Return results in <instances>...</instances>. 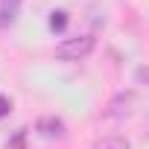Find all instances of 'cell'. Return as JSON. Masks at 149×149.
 Listing matches in <instances>:
<instances>
[{"mask_svg":"<svg viewBox=\"0 0 149 149\" xmlns=\"http://www.w3.org/2000/svg\"><path fill=\"white\" fill-rule=\"evenodd\" d=\"M134 105H137V94H134V91L117 94V97L108 102L105 117H126V114H132V108H134Z\"/></svg>","mask_w":149,"mask_h":149,"instance_id":"2","label":"cell"},{"mask_svg":"<svg viewBox=\"0 0 149 149\" xmlns=\"http://www.w3.org/2000/svg\"><path fill=\"white\" fill-rule=\"evenodd\" d=\"M21 9V0H0V26H12Z\"/></svg>","mask_w":149,"mask_h":149,"instance_id":"4","label":"cell"},{"mask_svg":"<svg viewBox=\"0 0 149 149\" xmlns=\"http://www.w3.org/2000/svg\"><path fill=\"white\" fill-rule=\"evenodd\" d=\"M12 111V102H9V97H3V94H0V117H6Z\"/></svg>","mask_w":149,"mask_h":149,"instance_id":"7","label":"cell"},{"mask_svg":"<svg viewBox=\"0 0 149 149\" xmlns=\"http://www.w3.org/2000/svg\"><path fill=\"white\" fill-rule=\"evenodd\" d=\"M64 26H67V12L56 9V12L50 15V29H53V32H61Z\"/></svg>","mask_w":149,"mask_h":149,"instance_id":"6","label":"cell"},{"mask_svg":"<svg viewBox=\"0 0 149 149\" xmlns=\"http://www.w3.org/2000/svg\"><path fill=\"white\" fill-rule=\"evenodd\" d=\"M35 132H38L41 137H64V134H67V126H64V120H58V117H41V120L35 123Z\"/></svg>","mask_w":149,"mask_h":149,"instance_id":"3","label":"cell"},{"mask_svg":"<svg viewBox=\"0 0 149 149\" xmlns=\"http://www.w3.org/2000/svg\"><path fill=\"white\" fill-rule=\"evenodd\" d=\"M94 47H97V38H94V35L64 38V41L56 47V58H61V61H79V58H85Z\"/></svg>","mask_w":149,"mask_h":149,"instance_id":"1","label":"cell"},{"mask_svg":"<svg viewBox=\"0 0 149 149\" xmlns=\"http://www.w3.org/2000/svg\"><path fill=\"white\" fill-rule=\"evenodd\" d=\"M94 149H132V146H129L126 137H117V134H114V137H102V140H97Z\"/></svg>","mask_w":149,"mask_h":149,"instance_id":"5","label":"cell"}]
</instances>
